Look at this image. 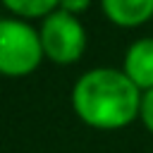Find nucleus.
Segmentation results:
<instances>
[{
	"mask_svg": "<svg viewBox=\"0 0 153 153\" xmlns=\"http://www.w3.org/2000/svg\"><path fill=\"white\" fill-rule=\"evenodd\" d=\"M141 96L139 86L124 72L96 67L76 79L72 105L86 124L98 129H120L139 115Z\"/></svg>",
	"mask_w": 153,
	"mask_h": 153,
	"instance_id": "obj_1",
	"label": "nucleus"
},
{
	"mask_svg": "<svg viewBox=\"0 0 153 153\" xmlns=\"http://www.w3.org/2000/svg\"><path fill=\"white\" fill-rule=\"evenodd\" d=\"M41 33L22 19H0V74L24 76L41 65Z\"/></svg>",
	"mask_w": 153,
	"mask_h": 153,
	"instance_id": "obj_2",
	"label": "nucleus"
},
{
	"mask_svg": "<svg viewBox=\"0 0 153 153\" xmlns=\"http://www.w3.org/2000/svg\"><path fill=\"white\" fill-rule=\"evenodd\" d=\"M38 33H41L43 55L57 65L76 62L86 48L84 24L76 19V14H69L60 7L43 19Z\"/></svg>",
	"mask_w": 153,
	"mask_h": 153,
	"instance_id": "obj_3",
	"label": "nucleus"
},
{
	"mask_svg": "<svg viewBox=\"0 0 153 153\" xmlns=\"http://www.w3.org/2000/svg\"><path fill=\"white\" fill-rule=\"evenodd\" d=\"M124 74L139 88H153V38H139L127 48Z\"/></svg>",
	"mask_w": 153,
	"mask_h": 153,
	"instance_id": "obj_4",
	"label": "nucleus"
},
{
	"mask_svg": "<svg viewBox=\"0 0 153 153\" xmlns=\"http://www.w3.org/2000/svg\"><path fill=\"white\" fill-rule=\"evenodd\" d=\"M103 12L120 26H136L153 17V0H100Z\"/></svg>",
	"mask_w": 153,
	"mask_h": 153,
	"instance_id": "obj_5",
	"label": "nucleus"
},
{
	"mask_svg": "<svg viewBox=\"0 0 153 153\" xmlns=\"http://www.w3.org/2000/svg\"><path fill=\"white\" fill-rule=\"evenodd\" d=\"M2 2L22 17H48L60 5V0H2Z\"/></svg>",
	"mask_w": 153,
	"mask_h": 153,
	"instance_id": "obj_6",
	"label": "nucleus"
},
{
	"mask_svg": "<svg viewBox=\"0 0 153 153\" xmlns=\"http://www.w3.org/2000/svg\"><path fill=\"white\" fill-rule=\"evenodd\" d=\"M139 115H141L143 124L148 127V131H153V88L143 91V96H141V110H139Z\"/></svg>",
	"mask_w": 153,
	"mask_h": 153,
	"instance_id": "obj_7",
	"label": "nucleus"
},
{
	"mask_svg": "<svg viewBox=\"0 0 153 153\" xmlns=\"http://www.w3.org/2000/svg\"><path fill=\"white\" fill-rule=\"evenodd\" d=\"M91 5V0H60V10L69 12V14H79Z\"/></svg>",
	"mask_w": 153,
	"mask_h": 153,
	"instance_id": "obj_8",
	"label": "nucleus"
}]
</instances>
